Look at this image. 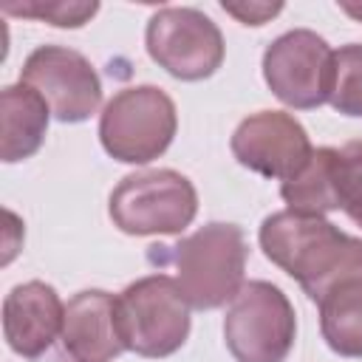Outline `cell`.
Returning a JSON list of instances; mask_svg holds the SVG:
<instances>
[{"instance_id":"cell-1","label":"cell","mask_w":362,"mask_h":362,"mask_svg":"<svg viewBox=\"0 0 362 362\" xmlns=\"http://www.w3.org/2000/svg\"><path fill=\"white\" fill-rule=\"evenodd\" d=\"M257 240L263 255L297 280L314 303L334 286L362 277V238L345 235L320 215L272 212L263 218Z\"/></svg>"},{"instance_id":"cell-2","label":"cell","mask_w":362,"mask_h":362,"mask_svg":"<svg viewBox=\"0 0 362 362\" xmlns=\"http://www.w3.org/2000/svg\"><path fill=\"white\" fill-rule=\"evenodd\" d=\"M167 249L175 269V283L192 308H221L243 288L249 246L238 223H204Z\"/></svg>"},{"instance_id":"cell-3","label":"cell","mask_w":362,"mask_h":362,"mask_svg":"<svg viewBox=\"0 0 362 362\" xmlns=\"http://www.w3.org/2000/svg\"><path fill=\"white\" fill-rule=\"evenodd\" d=\"M107 215L119 232L133 238L181 235L198 215V192L178 170H139L113 187Z\"/></svg>"},{"instance_id":"cell-4","label":"cell","mask_w":362,"mask_h":362,"mask_svg":"<svg viewBox=\"0 0 362 362\" xmlns=\"http://www.w3.org/2000/svg\"><path fill=\"white\" fill-rule=\"evenodd\" d=\"M175 130V102L156 85L122 88L99 113V141L122 164H147L164 156Z\"/></svg>"},{"instance_id":"cell-5","label":"cell","mask_w":362,"mask_h":362,"mask_svg":"<svg viewBox=\"0 0 362 362\" xmlns=\"http://www.w3.org/2000/svg\"><path fill=\"white\" fill-rule=\"evenodd\" d=\"M181 286L167 274H147L133 280L119 294V325L127 351L164 359L184 348L192 317Z\"/></svg>"},{"instance_id":"cell-6","label":"cell","mask_w":362,"mask_h":362,"mask_svg":"<svg viewBox=\"0 0 362 362\" xmlns=\"http://www.w3.org/2000/svg\"><path fill=\"white\" fill-rule=\"evenodd\" d=\"M297 339V314L280 286L249 280L223 317V342L235 362H286Z\"/></svg>"},{"instance_id":"cell-7","label":"cell","mask_w":362,"mask_h":362,"mask_svg":"<svg viewBox=\"0 0 362 362\" xmlns=\"http://www.w3.org/2000/svg\"><path fill=\"white\" fill-rule=\"evenodd\" d=\"M150 59L181 82L209 79L226 57L218 23L192 6H164L150 14L144 28Z\"/></svg>"},{"instance_id":"cell-8","label":"cell","mask_w":362,"mask_h":362,"mask_svg":"<svg viewBox=\"0 0 362 362\" xmlns=\"http://www.w3.org/2000/svg\"><path fill=\"white\" fill-rule=\"evenodd\" d=\"M260 68L269 90L294 110H314L331 96L334 51L311 28H291L272 40Z\"/></svg>"},{"instance_id":"cell-9","label":"cell","mask_w":362,"mask_h":362,"mask_svg":"<svg viewBox=\"0 0 362 362\" xmlns=\"http://www.w3.org/2000/svg\"><path fill=\"white\" fill-rule=\"evenodd\" d=\"M20 82L34 88L62 124L88 122L102 105V79L96 68L85 54L68 45L34 48L20 68Z\"/></svg>"},{"instance_id":"cell-10","label":"cell","mask_w":362,"mask_h":362,"mask_svg":"<svg viewBox=\"0 0 362 362\" xmlns=\"http://www.w3.org/2000/svg\"><path fill=\"white\" fill-rule=\"evenodd\" d=\"M229 147L240 167L280 184L294 178L314 153L305 127L286 110L249 113L235 127Z\"/></svg>"},{"instance_id":"cell-11","label":"cell","mask_w":362,"mask_h":362,"mask_svg":"<svg viewBox=\"0 0 362 362\" xmlns=\"http://www.w3.org/2000/svg\"><path fill=\"white\" fill-rule=\"evenodd\" d=\"M65 303L42 280L14 286L3 300V337L23 359H40L62 337Z\"/></svg>"},{"instance_id":"cell-12","label":"cell","mask_w":362,"mask_h":362,"mask_svg":"<svg viewBox=\"0 0 362 362\" xmlns=\"http://www.w3.org/2000/svg\"><path fill=\"white\" fill-rule=\"evenodd\" d=\"M62 348L76 362H110L127 351L119 325V297L85 288L65 303Z\"/></svg>"},{"instance_id":"cell-13","label":"cell","mask_w":362,"mask_h":362,"mask_svg":"<svg viewBox=\"0 0 362 362\" xmlns=\"http://www.w3.org/2000/svg\"><path fill=\"white\" fill-rule=\"evenodd\" d=\"M48 105L28 85H6L0 93V122H3V144L0 156L6 164L31 158L48 130Z\"/></svg>"},{"instance_id":"cell-14","label":"cell","mask_w":362,"mask_h":362,"mask_svg":"<svg viewBox=\"0 0 362 362\" xmlns=\"http://www.w3.org/2000/svg\"><path fill=\"white\" fill-rule=\"evenodd\" d=\"M317 308L325 345L339 356L362 359V277L334 286Z\"/></svg>"},{"instance_id":"cell-15","label":"cell","mask_w":362,"mask_h":362,"mask_svg":"<svg viewBox=\"0 0 362 362\" xmlns=\"http://www.w3.org/2000/svg\"><path fill=\"white\" fill-rule=\"evenodd\" d=\"M280 198L291 212L300 215H328L339 209L337 204V147H317L305 167L280 184Z\"/></svg>"},{"instance_id":"cell-16","label":"cell","mask_w":362,"mask_h":362,"mask_svg":"<svg viewBox=\"0 0 362 362\" xmlns=\"http://www.w3.org/2000/svg\"><path fill=\"white\" fill-rule=\"evenodd\" d=\"M328 105L342 116H362V42H348L334 51Z\"/></svg>"},{"instance_id":"cell-17","label":"cell","mask_w":362,"mask_h":362,"mask_svg":"<svg viewBox=\"0 0 362 362\" xmlns=\"http://www.w3.org/2000/svg\"><path fill=\"white\" fill-rule=\"evenodd\" d=\"M337 204L356 226H362V139L337 150Z\"/></svg>"},{"instance_id":"cell-18","label":"cell","mask_w":362,"mask_h":362,"mask_svg":"<svg viewBox=\"0 0 362 362\" xmlns=\"http://www.w3.org/2000/svg\"><path fill=\"white\" fill-rule=\"evenodd\" d=\"M99 11V3H6L3 14H14V17H31V20H42L48 25L57 28H82L85 23H90V17Z\"/></svg>"},{"instance_id":"cell-19","label":"cell","mask_w":362,"mask_h":362,"mask_svg":"<svg viewBox=\"0 0 362 362\" xmlns=\"http://www.w3.org/2000/svg\"><path fill=\"white\" fill-rule=\"evenodd\" d=\"M221 8L243 25H263L283 11V3H221Z\"/></svg>"},{"instance_id":"cell-20","label":"cell","mask_w":362,"mask_h":362,"mask_svg":"<svg viewBox=\"0 0 362 362\" xmlns=\"http://www.w3.org/2000/svg\"><path fill=\"white\" fill-rule=\"evenodd\" d=\"M339 8H342L348 17H354V20H359V23H362V3H345V0H342V3H339Z\"/></svg>"}]
</instances>
